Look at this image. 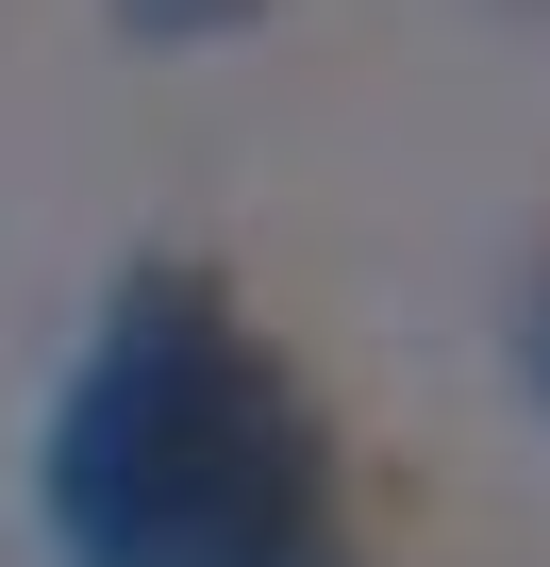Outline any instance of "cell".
<instances>
[{
    "mask_svg": "<svg viewBox=\"0 0 550 567\" xmlns=\"http://www.w3.org/2000/svg\"><path fill=\"white\" fill-rule=\"evenodd\" d=\"M34 517L68 567H367L351 434L200 250H151L101 301V351L34 451Z\"/></svg>",
    "mask_w": 550,
    "mask_h": 567,
    "instance_id": "1",
    "label": "cell"
},
{
    "mask_svg": "<svg viewBox=\"0 0 550 567\" xmlns=\"http://www.w3.org/2000/svg\"><path fill=\"white\" fill-rule=\"evenodd\" d=\"M267 0H117V34L134 51H200V34H250Z\"/></svg>",
    "mask_w": 550,
    "mask_h": 567,
    "instance_id": "2",
    "label": "cell"
},
{
    "mask_svg": "<svg viewBox=\"0 0 550 567\" xmlns=\"http://www.w3.org/2000/svg\"><path fill=\"white\" fill-rule=\"evenodd\" d=\"M517 368H533V401H550V267L517 284Z\"/></svg>",
    "mask_w": 550,
    "mask_h": 567,
    "instance_id": "3",
    "label": "cell"
}]
</instances>
